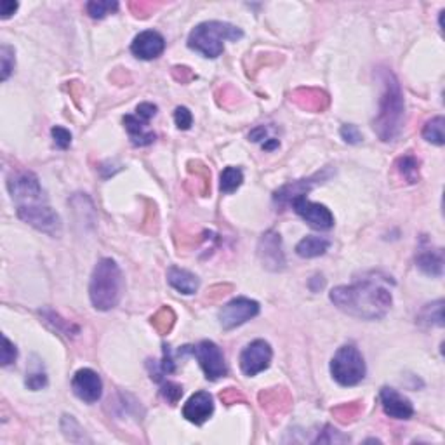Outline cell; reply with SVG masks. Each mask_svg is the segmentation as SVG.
Returning <instances> with one entry per match:
<instances>
[{"label":"cell","mask_w":445,"mask_h":445,"mask_svg":"<svg viewBox=\"0 0 445 445\" xmlns=\"http://www.w3.org/2000/svg\"><path fill=\"white\" fill-rule=\"evenodd\" d=\"M334 307L346 315L362 320H379L393 305L392 292L376 280H362L353 285H339L329 294Z\"/></svg>","instance_id":"obj_1"},{"label":"cell","mask_w":445,"mask_h":445,"mask_svg":"<svg viewBox=\"0 0 445 445\" xmlns=\"http://www.w3.org/2000/svg\"><path fill=\"white\" fill-rule=\"evenodd\" d=\"M383 94L379 100V111L376 115L372 127L379 139L385 143L395 141L402 131L403 120H406V105H403V94L397 77L390 70L381 71Z\"/></svg>","instance_id":"obj_2"},{"label":"cell","mask_w":445,"mask_h":445,"mask_svg":"<svg viewBox=\"0 0 445 445\" xmlns=\"http://www.w3.org/2000/svg\"><path fill=\"white\" fill-rule=\"evenodd\" d=\"M124 291V277L111 257H103L96 264L91 277L89 296L91 303L96 310L108 311L118 305Z\"/></svg>","instance_id":"obj_3"},{"label":"cell","mask_w":445,"mask_h":445,"mask_svg":"<svg viewBox=\"0 0 445 445\" xmlns=\"http://www.w3.org/2000/svg\"><path fill=\"white\" fill-rule=\"evenodd\" d=\"M244 32L235 25L223 21H206L197 25L188 37V47L202 56L219 57L225 51V40H240Z\"/></svg>","instance_id":"obj_4"},{"label":"cell","mask_w":445,"mask_h":445,"mask_svg":"<svg viewBox=\"0 0 445 445\" xmlns=\"http://www.w3.org/2000/svg\"><path fill=\"white\" fill-rule=\"evenodd\" d=\"M367 372L362 353L353 345H345L336 352L331 362V374L341 386H355L363 381Z\"/></svg>","instance_id":"obj_5"},{"label":"cell","mask_w":445,"mask_h":445,"mask_svg":"<svg viewBox=\"0 0 445 445\" xmlns=\"http://www.w3.org/2000/svg\"><path fill=\"white\" fill-rule=\"evenodd\" d=\"M179 353H190L199 360L200 367H202L203 374L210 381H217V379L225 378L228 372L226 367L225 355L221 352L219 346L212 341H200L197 346H183V349H179Z\"/></svg>","instance_id":"obj_6"},{"label":"cell","mask_w":445,"mask_h":445,"mask_svg":"<svg viewBox=\"0 0 445 445\" xmlns=\"http://www.w3.org/2000/svg\"><path fill=\"white\" fill-rule=\"evenodd\" d=\"M18 217L28 223L30 226L39 230V232L47 233L51 237H57L61 233L60 216L47 206L46 200L18 206Z\"/></svg>","instance_id":"obj_7"},{"label":"cell","mask_w":445,"mask_h":445,"mask_svg":"<svg viewBox=\"0 0 445 445\" xmlns=\"http://www.w3.org/2000/svg\"><path fill=\"white\" fill-rule=\"evenodd\" d=\"M8 188L12 200H16V206H25V203L46 200L39 178L33 172L23 171L19 174H12L8 181Z\"/></svg>","instance_id":"obj_8"},{"label":"cell","mask_w":445,"mask_h":445,"mask_svg":"<svg viewBox=\"0 0 445 445\" xmlns=\"http://www.w3.org/2000/svg\"><path fill=\"white\" fill-rule=\"evenodd\" d=\"M257 314H260V303L257 301L249 300V298H235V300H232L221 308L219 324L221 327L230 331V329H235L249 322Z\"/></svg>","instance_id":"obj_9"},{"label":"cell","mask_w":445,"mask_h":445,"mask_svg":"<svg viewBox=\"0 0 445 445\" xmlns=\"http://www.w3.org/2000/svg\"><path fill=\"white\" fill-rule=\"evenodd\" d=\"M271 356H273L271 346L264 339H256V341L249 343L240 353V369L244 374L253 378L270 367Z\"/></svg>","instance_id":"obj_10"},{"label":"cell","mask_w":445,"mask_h":445,"mask_svg":"<svg viewBox=\"0 0 445 445\" xmlns=\"http://www.w3.org/2000/svg\"><path fill=\"white\" fill-rule=\"evenodd\" d=\"M292 209L298 216L303 217L308 225L315 230H331L334 226V216L325 206L311 202L307 197H296L291 202Z\"/></svg>","instance_id":"obj_11"},{"label":"cell","mask_w":445,"mask_h":445,"mask_svg":"<svg viewBox=\"0 0 445 445\" xmlns=\"http://www.w3.org/2000/svg\"><path fill=\"white\" fill-rule=\"evenodd\" d=\"M73 393L86 403H94L103 395V383L100 374L93 369H79L71 379Z\"/></svg>","instance_id":"obj_12"},{"label":"cell","mask_w":445,"mask_h":445,"mask_svg":"<svg viewBox=\"0 0 445 445\" xmlns=\"http://www.w3.org/2000/svg\"><path fill=\"white\" fill-rule=\"evenodd\" d=\"M257 256L266 270L282 271L285 268V254L282 249V239L277 232H266L257 246Z\"/></svg>","instance_id":"obj_13"},{"label":"cell","mask_w":445,"mask_h":445,"mask_svg":"<svg viewBox=\"0 0 445 445\" xmlns=\"http://www.w3.org/2000/svg\"><path fill=\"white\" fill-rule=\"evenodd\" d=\"M165 49V40L164 37L161 35L155 30H146V32H141L139 35H136V39L132 40L131 51L136 57L145 61L155 60V57L161 56Z\"/></svg>","instance_id":"obj_14"},{"label":"cell","mask_w":445,"mask_h":445,"mask_svg":"<svg viewBox=\"0 0 445 445\" xmlns=\"http://www.w3.org/2000/svg\"><path fill=\"white\" fill-rule=\"evenodd\" d=\"M379 399H381V406L386 416L393 417V419H410L412 417V402L397 390L385 386L379 393Z\"/></svg>","instance_id":"obj_15"},{"label":"cell","mask_w":445,"mask_h":445,"mask_svg":"<svg viewBox=\"0 0 445 445\" xmlns=\"http://www.w3.org/2000/svg\"><path fill=\"white\" fill-rule=\"evenodd\" d=\"M214 412V400L207 392H197L188 399V402L183 407V416L190 421V423L200 424L206 423Z\"/></svg>","instance_id":"obj_16"},{"label":"cell","mask_w":445,"mask_h":445,"mask_svg":"<svg viewBox=\"0 0 445 445\" xmlns=\"http://www.w3.org/2000/svg\"><path fill=\"white\" fill-rule=\"evenodd\" d=\"M317 179H322V176L317 174L310 179H300V181L289 183V185L282 186L280 190L275 192V197H273L275 202H277L278 206H287V203H291L296 197L307 195V193L310 192L317 183H322V181H317Z\"/></svg>","instance_id":"obj_17"},{"label":"cell","mask_w":445,"mask_h":445,"mask_svg":"<svg viewBox=\"0 0 445 445\" xmlns=\"http://www.w3.org/2000/svg\"><path fill=\"white\" fill-rule=\"evenodd\" d=\"M124 124L129 132V138H131L132 145L134 146H148L157 139L155 132L146 127L148 122L141 120L138 115H125Z\"/></svg>","instance_id":"obj_18"},{"label":"cell","mask_w":445,"mask_h":445,"mask_svg":"<svg viewBox=\"0 0 445 445\" xmlns=\"http://www.w3.org/2000/svg\"><path fill=\"white\" fill-rule=\"evenodd\" d=\"M167 282L171 284V287H174L176 291L181 292V294H195L199 291L200 280L195 273L188 270H183V268L172 266L169 268L167 271Z\"/></svg>","instance_id":"obj_19"},{"label":"cell","mask_w":445,"mask_h":445,"mask_svg":"<svg viewBox=\"0 0 445 445\" xmlns=\"http://www.w3.org/2000/svg\"><path fill=\"white\" fill-rule=\"evenodd\" d=\"M260 403L266 412L270 414H282L289 409L291 397L284 388L266 390L260 393Z\"/></svg>","instance_id":"obj_20"},{"label":"cell","mask_w":445,"mask_h":445,"mask_svg":"<svg viewBox=\"0 0 445 445\" xmlns=\"http://www.w3.org/2000/svg\"><path fill=\"white\" fill-rule=\"evenodd\" d=\"M292 100L301 108H307V110L311 111H322L329 105L327 94L318 89H298Z\"/></svg>","instance_id":"obj_21"},{"label":"cell","mask_w":445,"mask_h":445,"mask_svg":"<svg viewBox=\"0 0 445 445\" xmlns=\"http://www.w3.org/2000/svg\"><path fill=\"white\" fill-rule=\"evenodd\" d=\"M329 247H331V240L324 239V237H307L296 246V254L311 260V257L324 256L329 251Z\"/></svg>","instance_id":"obj_22"},{"label":"cell","mask_w":445,"mask_h":445,"mask_svg":"<svg viewBox=\"0 0 445 445\" xmlns=\"http://www.w3.org/2000/svg\"><path fill=\"white\" fill-rule=\"evenodd\" d=\"M416 266L431 277H442L444 273V256L440 251H424L416 257Z\"/></svg>","instance_id":"obj_23"},{"label":"cell","mask_w":445,"mask_h":445,"mask_svg":"<svg viewBox=\"0 0 445 445\" xmlns=\"http://www.w3.org/2000/svg\"><path fill=\"white\" fill-rule=\"evenodd\" d=\"M395 169L409 185L419 181V161L414 155H403L395 162Z\"/></svg>","instance_id":"obj_24"},{"label":"cell","mask_w":445,"mask_h":445,"mask_svg":"<svg viewBox=\"0 0 445 445\" xmlns=\"http://www.w3.org/2000/svg\"><path fill=\"white\" fill-rule=\"evenodd\" d=\"M417 322L424 325H437V327H444V301L438 300L435 303L426 305L421 310Z\"/></svg>","instance_id":"obj_25"},{"label":"cell","mask_w":445,"mask_h":445,"mask_svg":"<svg viewBox=\"0 0 445 445\" xmlns=\"http://www.w3.org/2000/svg\"><path fill=\"white\" fill-rule=\"evenodd\" d=\"M244 183V172L239 167H226L221 172V183L219 188L223 193H233L240 188Z\"/></svg>","instance_id":"obj_26"},{"label":"cell","mask_w":445,"mask_h":445,"mask_svg":"<svg viewBox=\"0 0 445 445\" xmlns=\"http://www.w3.org/2000/svg\"><path fill=\"white\" fill-rule=\"evenodd\" d=\"M444 117H435L431 120L426 122L423 129V138L426 139L428 143H433L437 146H444Z\"/></svg>","instance_id":"obj_27"},{"label":"cell","mask_w":445,"mask_h":445,"mask_svg":"<svg viewBox=\"0 0 445 445\" xmlns=\"http://www.w3.org/2000/svg\"><path fill=\"white\" fill-rule=\"evenodd\" d=\"M174 322L176 315L174 311H172V308L169 307H162L161 310L152 317V325H154V327L157 329V332H161V334H169L171 329L174 327Z\"/></svg>","instance_id":"obj_28"},{"label":"cell","mask_w":445,"mask_h":445,"mask_svg":"<svg viewBox=\"0 0 445 445\" xmlns=\"http://www.w3.org/2000/svg\"><path fill=\"white\" fill-rule=\"evenodd\" d=\"M86 9L91 18L103 19L107 18L108 15L117 11L118 4L117 2H110V0H94V2H87Z\"/></svg>","instance_id":"obj_29"},{"label":"cell","mask_w":445,"mask_h":445,"mask_svg":"<svg viewBox=\"0 0 445 445\" xmlns=\"http://www.w3.org/2000/svg\"><path fill=\"white\" fill-rule=\"evenodd\" d=\"M360 410H362V406L358 402L353 403H343V406L332 409V416L339 421V423H352L358 417Z\"/></svg>","instance_id":"obj_30"},{"label":"cell","mask_w":445,"mask_h":445,"mask_svg":"<svg viewBox=\"0 0 445 445\" xmlns=\"http://www.w3.org/2000/svg\"><path fill=\"white\" fill-rule=\"evenodd\" d=\"M346 442H349V437L339 433L338 430H334V428L327 424V426H324V431L318 433V437L315 438L314 444H346Z\"/></svg>","instance_id":"obj_31"},{"label":"cell","mask_w":445,"mask_h":445,"mask_svg":"<svg viewBox=\"0 0 445 445\" xmlns=\"http://www.w3.org/2000/svg\"><path fill=\"white\" fill-rule=\"evenodd\" d=\"M0 61H2V80H8L15 70V49L11 46H2L0 49Z\"/></svg>","instance_id":"obj_32"},{"label":"cell","mask_w":445,"mask_h":445,"mask_svg":"<svg viewBox=\"0 0 445 445\" xmlns=\"http://www.w3.org/2000/svg\"><path fill=\"white\" fill-rule=\"evenodd\" d=\"M161 393H162V397H164V399L171 403V406H176V403L179 402V399L183 397V388H181V385H176V383L167 381V383H164V386H162Z\"/></svg>","instance_id":"obj_33"},{"label":"cell","mask_w":445,"mask_h":445,"mask_svg":"<svg viewBox=\"0 0 445 445\" xmlns=\"http://www.w3.org/2000/svg\"><path fill=\"white\" fill-rule=\"evenodd\" d=\"M51 134H53L56 146L57 148H61V150H66L68 146L71 145V132L68 131V129L61 127V125H56V127H53Z\"/></svg>","instance_id":"obj_34"},{"label":"cell","mask_w":445,"mask_h":445,"mask_svg":"<svg viewBox=\"0 0 445 445\" xmlns=\"http://www.w3.org/2000/svg\"><path fill=\"white\" fill-rule=\"evenodd\" d=\"M174 122L176 125H178V129L186 131V129L192 127V122H193L192 111H190L186 107H178L174 111Z\"/></svg>","instance_id":"obj_35"},{"label":"cell","mask_w":445,"mask_h":445,"mask_svg":"<svg viewBox=\"0 0 445 445\" xmlns=\"http://www.w3.org/2000/svg\"><path fill=\"white\" fill-rule=\"evenodd\" d=\"M2 341H4V348H2V365L8 367L16 362V358H18V349H16V346L12 345L8 336H4Z\"/></svg>","instance_id":"obj_36"},{"label":"cell","mask_w":445,"mask_h":445,"mask_svg":"<svg viewBox=\"0 0 445 445\" xmlns=\"http://www.w3.org/2000/svg\"><path fill=\"white\" fill-rule=\"evenodd\" d=\"M341 136L343 139H345L346 143H349V145H358L360 141H362V132L358 131V127L353 124H346L341 127Z\"/></svg>","instance_id":"obj_37"},{"label":"cell","mask_w":445,"mask_h":445,"mask_svg":"<svg viewBox=\"0 0 445 445\" xmlns=\"http://www.w3.org/2000/svg\"><path fill=\"white\" fill-rule=\"evenodd\" d=\"M47 385V376L44 374L42 370H37V372H30L28 378H26V386L30 390H40Z\"/></svg>","instance_id":"obj_38"},{"label":"cell","mask_w":445,"mask_h":445,"mask_svg":"<svg viewBox=\"0 0 445 445\" xmlns=\"http://www.w3.org/2000/svg\"><path fill=\"white\" fill-rule=\"evenodd\" d=\"M219 399H221V402L226 403V406H233V403H237V402H244V400H246V397H244L239 390L226 388L225 392H221Z\"/></svg>","instance_id":"obj_39"},{"label":"cell","mask_w":445,"mask_h":445,"mask_svg":"<svg viewBox=\"0 0 445 445\" xmlns=\"http://www.w3.org/2000/svg\"><path fill=\"white\" fill-rule=\"evenodd\" d=\"M157 110H158V108L155 107V105L141 103V105H138V108H136V115H138V117L141 118V120L150 122L152 118H154L155 115H157Z\"/></svg>","instance_id":"obj_40"},{"label":"cell","mask_w":445,"mask_h":445,"mask_svg":"<svg viewBox=\"0 0 445 445\" xmlns=\"http://www.w3.org/2000/svg\"><path fill=\"white\" fill-rule=\"evenodd\" d=\"M174 370H176V363L174 360H172L171 349H169V346H164V360H162L161 363V374H172Z\"/></svg>","instance_id":"obj_41"},{"label":"cell","mask_w":445,"mask_h":445,"mask_svg":"<svg viewBox=\"0 0 445 445\" xmlns=\"http://www.w3.org/2000/svg\"><path fill=\"white\" fill-rule=\"evenodd\" d=\"M18 8H19L18 2H11V0H2V2H0V16H2V19L11 18V16L15 15L16 11H18Z\"/></svg>","instance_id":"obj_42"},{"label":"cell","mask_w":445,"mask_h":445,"mask_svg":"<svg viewBox=\"0 0 445 445\" xmlns=\"http://www.w3.org/2000/svg\"><path fill=\"white\" fill-rule=\"evenodd\" d=\"M264 136H266V129L257 127V129H254L253 132H251L249 138L253 139V141H261V139H264Z\"/></svg>","instance_id":"obj_43"}]
</instances>
